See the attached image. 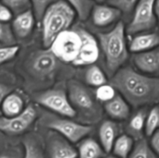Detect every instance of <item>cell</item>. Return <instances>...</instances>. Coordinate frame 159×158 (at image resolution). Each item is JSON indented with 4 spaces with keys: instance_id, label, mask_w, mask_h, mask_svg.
I'll list each match as a JSON object with an SVG mask.
<instances>
[{
    "instance_id": "1",
    "label": "cell",
    "mask_w": 159,
    "mask_h": 158,
    "mask_svg": "<svg viewBox=\"0 0 159 158\" xmlns=\"http://www.w3.org/2000/svg\"><path fill=\"white\" fill-rule=\"evenodd\" d=\"M110 85L134 107L157 103L159 98L158 77L140 74L131 67L120 68L114 73Z\"/></svg>"
},
{
    "instance_id": "2",
    "label": "cell",
    "mask_w": 159,
    "mask_h": 158,
    "mask_svg": "<svg viewBox=\"0 0 159 158\" xmlns=\"http://www.w3.org/2000/svg\"><path fill=\"white\" fill-rule=\"evenodd\" d=\"M98 39L105 57L107 70L113 75L129 57L124 23L118 22L109 32L98 33Z\"/></svg>"
},
{
    "instance_id": "3",
    "label": "cell",
    "mask_w": 159,
    "mask_h": 158,
    "mask_svg": "<svg viewBox=\"0 0 159 158\" xmlns=\"http://www.w3.org/2000/svg\"><path fill=\"white\" fill-rule=\"evenodd\" d=\"M75 15V9L65 0H59L50 6L41 20L43 46L49 48L61 33L69 29Z\"/></svg>"
},
{
    "instance_id": "4",
    "label": "cell",
    "mask_w": 159,
    "mask_h": 158,
    "mask_svg": "<svg viewBox=\"0 0 159 158\" xmlns=\"http://www.w3.org/2000/svg\"><path fill=\"white\" fill-rule=\"evenodd\" d=\"M158 0H140L135 6L131 21L125 28L126 33L131 36L150 30L156 26Z\"/></svg>"
},
{
    "instance_id": "5",
    "label": "cell",
    "mask_w": 159,
    "mask_h": 158,
    "mask_svg": "<svg viewBox=\"0 0 159 158\" xmlns=\"http://www.w3.org/2000/svg\"><path fill=\"white\" fill-rule=\"evenodd\" d=\"M82 46V38L78 28L61 33L49 47L56 58L68 64L75 62Z\"/></svg>"
},
{
    "instance_id": "6",
    "label": "cell",
    "mask_w": 159,
    "mask_h": 158,
    "mask_svg": "<svg viewBox=\"0 0 159 158\" xmlns=\"http://www.w3.org/2000/svg\"><path fill=\"white\" fill-rule=\"evenodd\" d=\"M35 100L40 105L61 116L69 118L76 116L75 109L70 103L67 93L63 90H48L37 94Z\"/></svg>"
},
{
    "instance_id": "7",
    "label": "cell",
    "mask_w": 159,
    "mask_h": 158,
    "mask_svg": "<svg viewBox=\"0 0 159 158\" xmlns=\"http://www.w3.org/2000/svg\"><path fill=\"white\" fill-rule=\"evenodd\" d=\"M37 118V112L32 105L12 117H0V131L9 135H19L26 131Z\"/></svg>"
},
{
    "instance_id": "8",
    "label": "cell",
    "mask_w": 159,
    "mask_h": 158,
    "mask_svg": "<svg viewBox=\"0 0 159 158\" xmlns=\"http://www.w3.org/2000/svg\"><path fill=\"white\" fill-rule=\"evenodd\" d=\"M48 126L72 143L82 140L93 130L90 125L68 119H54L48 123Z\"/></svg>"
},
{
    "instance_id": "9",
    "label": "cell",
    "mask_w": 159,
    "mask_h": 158,
    "mask_svg": "<svg viewBox=\"0 0 159 158\" xmlns=\"http://www.w3.org/2000/svg\"><path fill=\"white\" fill-rule=\"evenodd\" d=\"M82 38V46L77 59L73 63L74 66L92 65L98 60L99 47L97 40L90 33L81 27H77Z\"/></svg>"
},
{
    "instance_id": "10",
    "label": "cell",
    "mask_w": 159,
    "mask_h": 158,
    "mask_svg": "<svg viewBox=\"0 0 159 158\" xmlns=\"http://www.w3.org/2000/svg\"><path fill=\"white\" fill-rule=\"evenodd\" d=\"M68 98L74 108L89 111L94 107V101L90 92L77 81L71 80L68 82Z\"/></svg>"
},
{
    "instance_id": "11",
    "label": "cell",
    "mask_w": 159,
    "mask_h": 158,
    "mask_svg": "<svg viewBox=\"0 0 159 158\" xmlns=\"http://www.w3.org/2000/svg\"><path fill=\"white\" fill-rule=\"evenodd\" d=\"M90 15L95 26L106 27L117 21L122 13L117 9L110 5L97 3L93 6Z\"/></svg>"
},
{
    "instance_id": "12",
    "label": "cell",
    "mask_w": 159,
    "mask_h": 158,
    "mask_svg": "<svg viewBox=\"0 0 159 158\" xmlns=\"http://www.w3.org/2000/svg\"><path fill=\"white\" fill-rule=\"evenodd\" d=\"M133 62L137 68L144 73L157 74L159 69L158 48L144 52L135 53L133 56Z\"/></svg>"
},
{
    "instance_id": "13",
    "label": "cell",
    "mask_w": 159,
    "mask_h": 158,
    "mask_svg": "<svg viewBox=\"0 0 159 158\" xmlns=\"http://www.w3.org/2000/svg\"><path fill=\"white\" fill-rule=\"evenodd\" d=\"M48 149L51 158H77L78 156L77 150L61 136H51Z\"/></svg>"
},
{
    "instance_id": "14",
    "label": "cell",
    "mask_w": 159,
    "mask_h": 158,
    "mask_svg": "<svg viewBox=\"0 0 159 158\" xmlns=\"http://www.w3.org/2000/svg\"><path fill=\"white\" fill-rule=\"evenodd\" d=\"M36 20L32 10L28 9L17 14L12 23V30L14 36L18 38H26L30 35L35 26Z\"/></svg>"
},
{
    "instance_id": "15",
    "label": "cell",
    "mask_w": 159,
    "mask_h": 158,
    "mask_svg": "<svg viewBox=\"0 0 159 158\" xmlns=\"http://www.w3.org/2000/svg\"><path fill=\"white\" fill-rule=\"evenodd\" d=\"M158 44L159 37L157 33L139 34L133 37L129 50L133 53L144 52L158 47Z\"/></svg>"
},
{
    "instance_id": "16",
    "label": "cell",
    "mask_w": 159,
    "mask_h": 158,
    "mask_svg": "<svg viewBox=\"0 0 159 158\" xmlns=\"http://www.w3.org/2000/svg\"><path fill=\"white\" fill-rule=\"evenodd\" d=\"M104 108L107 114L116 120H124L127 119L130 115V107L128 103L119 94H116L113 99L106 102Z\"/></svg>"
},
{
    "instance_id": "17",
    "label": "cell",
    "mask_w": 159,
    "mask_h": 158,
    "mask_svg": "<svg viewBox=\"0 0 159 158\" xmlns=\"http://www.w3.org/2000/svg\"><path fill=\"white\" fill-rule=\"evenodd\" d=\"M118 125L113 121L106 120L101 124L99 130L101 147L104 152L110 153L112 150L113 143L117 137Z\"/></svg>"
},
{
    "instance_id": "18",
    "label": "cell",
    "mask_w": 159,
    "mask_h": 158,
    "mask_svg": "<svg viewBox=\"0 0 159 158\" xmlns=\"http://www.w3.org/2000/svg\"><path fill=\"white\" fill-rule=\"evenodd\" d=\"M57 58L51 50L41 51L35 56L33 61V68L40 74H48L56 68Z\"/></svg>"
},
{
    "instance_id": "19",
    "label": "cell",
    "mask_w": 159,
    "mask_h": 158,
    "mask_svg": "<svg viewBox=\"0 0 159 158\" xmlns=\"http://www.w3.org/2000/svg\"><path fill=\"white\" fill-rule=\"evenodd\" d=\"M1 108L5 117L16 116L24 109V101L19 94L9 93L3 100Z\"/></svg>"
},
{
    "instance_id": "20",
    "label": "cell",
    "mask_w": 159,
    "mask_h": 158,
    "mask_svg": "<svg viewBox=\"0 0 159 158\" xmlns=\"http://www.w3.org/2000/svg\"><path fill=\"white\" fill-rule=\"evenodd\" d=\"M77 151L78 158H102L106 153L102 147L93 139H83Z\"/></svg>"
},
{
    "instance_id": "21",
    "label": "cell",
    "mask_w": 159,
    "mask_h": 158,
    "mask_svg": "<svg viewBox=\"0 0 159 158\" xmlns=\"http://www.w3.org/2000/svg\"><path fill=\"white\" fill-rule=\"evenodd\" d=\"M134 146L132 136L127 134H122L117 136L113 143L112 150L115 156L118 158H127Z\"/></svg>"
},
{
    "instance_id": "22",
    "label": "cell",
    "mask_w": 159,
    "mask_h": 158,
    "mask_svg": "<svg viewBox=\"0 0 159 158\" xmlns=\"http://www.w3.org/2000/svg\"><path fill=\"white\" fill-rule=\"evenodd\" d=\"M76 12L79 20H85L90 15L92 9L96 2L93 0H65Z\"/></svg>"
},
{
    "instance_id": "23",
    "label": "cell",
    "mask_w": 159,
    "mask_h": 158,
    "mask_svg": "<svg viewBox=\"0 0 159 158\" xmlns=\"http://www.w3.org/2000/svg\"><path fill=\"white\" fill-rule=\"evenodd\" d=\"M127 158H158V155L152 150L144 139H139Z\"/></svg>"
},
{
    "instance_id": "24",
    "label": "cell",
    "mask_w": 159,
    "mask_h": 158,
    "mask_svg": "<svg viewBox=\"0 0 159 158\" xmlns=\"http://www.w3.org/2000/svg\"><path fill=\"white\" fill-rule=\"evenodd\" d=\"M85 80L89 85L96 88L107 84V82L105 73L99 67L93 64L89 68L85 73Z\"/></svg>"
},
{
    "instance_id": "25",
    "label": "cell",
    "mask_w": 159,
    "mask_h": 158,
    "mask_svg": "<svg viewBox=\"0 0 159 158\" xmlns=\"http://www.w3.org/2000/svg\"><path fill=\"white\" fill-rule=\"evenodd\" d=\"M24 156L23 158H44L43 148L34 138L27 137L23 140Z\"/></svg>"
},
{
    "instance_id": "26",
    "label": "cell",
    "mask_w": 159,
    "mask_h": 158,
    "mask_svg": "<svg viewBox=\"0 0 159 158\" xmlns=\"http://www.w3.org/2000/svg\"><path fill=\"white\" fill-rule=\"evenodd\" d=\"M147 116V112L144 109L137 112L130 119L128 125L130 136H138L141 135V132L144 128V122Z\"/></svg>"
},
{
    "instance_id": "27",
    "label": "cell",
    "mask_w": 159,
    "mask_h": 158,
    "mask_svg": "<svg viewBox=\"0 0 159 158\" xmlns=\"http://www.w3.org/2000/svg\"><path fill=\"white\" fill-rule=\"evenodd\" d=\"M159 126V108L158 105L152 108L147 114L144 122V131L148 136H151L158 130Z\"/></svg>"
},
{
    "instance_id": "28",
    "label": "cell",
    "mask_w": 159,
    "mask_h": 158,
    "mask_svg": "<svg viewBox=\"0 0 159 158\" xmlns=\"http://www.w3.org/2000/svg\"><path fill=\"white\" fill-rule=\"evenodd\" d=\"M32 12L37 23H40L45 11L52 4L59 0H30Z\"/></svg>"
},
{
    "instance_id": "29",
    "label": "cell",
    "mask_w": 159,
    "mask_h": 158,
    "mask_svg": "<svg viewBox=\"0 0 159 158\" xmlns=\"http://www.w3.org/2000/svg\"><path fill=\"white\" fill-rule=\"evenodd\" d=\"M140 0H107V4L117 9L122 15H130Z\"/></svg>"
},
{
    "instance_id": "30",
    "label": "cell",
    "mask_w": 159,
    "mask_h": 158,
    "mask_svg": "<svg viewBox=\"0 0 159 158\" xmlns=\"http://www.w3.org/2000/svg\"><path fill=\"white\" fill-rule=\"evenodd\" d=\"M2 2L9 8L15 15L30 9L31 8L30 0H2Z\"/></svg>"
},
{
    "instance_id": "31",
    "label": "cell",
    "mask_w": 159,
    "mask_h": 158,
    "mask_svg": "<svg viewBox=\"0 0 159 158\" xmlns=\"http://www.w3.org/2000/svg\"><path fill=\"white\" fill-rule=\"evenodd\" d=\"M116 95V89L111 85L104 84L101 86L97 87L96 91V97L100 102H109Z\"/></svg>"
},
{
    "instance_id": "32",
    "label": "cell",
    "mask_w": 159,
    "mask_h": 158,
    "mask_svg": "<svg viewBox=\"0 0 159 158\" xmlns=\"http://www.w3.org/2000/svg\"><path fill=\"white\" fill-rule=\"evenodd\" d=\"M16 39L9 23H0V43L9 46L15 43Z\"/></svg>"
},
{
    "instance_id": "33",
    "label": "cell",
    "mask_w": 159,
    "mask_h": 158,
    "mask_svg": "<svg viewBox=\"0 0 159 158\" xmlns=\"http://www.w3.org/2000/svg\"><path fill=\"white\" fill-rule=\"evenodd\" d=\"M19 50L20 46L15 44L0 47V65L13 59Z\"/></svg>"
},
{
    "instance_id": "34",
    "label": "cell",
    "mask_w": 159,
    "mask_h": 158,
    "mask_svg": "<svg viewBox=\"0 0 159 158\" xmlns=\"http://www.w3.org/2000/svg\"><path fill=\"white\" fill-rule=\"evenodd\" d=\"M13 16V13L2 2H0V23H8Z\"/></svg>"
},
{
    "instance_id": "35",
    "label": "cell",
    "mask_w": 159,
    "mask_h": 158,
    "mask_svg": "<svg viewBox=\"0 0 159 158\" xmlns=\"http://www.w3.org/2000/svg\"><path fill=\"white\" fill-rule=\"evenodd\" d=\"M151 137V140H150V143L149 146L152 148V150L156 153L157 155H158L159 153V132L158 130H157L156 132L153 133L152 136H150Z\"/></svg>"
},
{
    "instance_id": "36",
    "label": "cell",
    "mask_w": 159,
    "mask_h": 158,
    "mask_svg": "<svg viewBox=\"0 0 159 158\" xmlns=\"http://www.w3.org/2000/svg\"><path fill=\"white\" fill-rule=\"evenodd\" d=\"M9 91H10L9 88H8L6 85L0 84V107H1L2 103L6 96L8 94H9Z\"/></svg>"
},
{
    "instance_id": "37",
    "label": "cell",
    "mask_w": 159,
    "mask_h": 158,
    "mask_svg": "<svg viewBox=\"0 0 159 158\" xmlns=\"http://www.w3.org/2000/svg\"><path fill=\"white\" fill-rule=\"evenodd\" d=\"M93 2H97V3H102L104 1H105V0H93Z\"/></svg>"
},
{
    "instance_id": "38",
    "label": "cell",
    "mask_w": 159,
    "mask_h": 158,
    "mask_svg": "<svg viewBox=\"0 0 159 158\" xmlns=\"http://www.w3.org/2000/svg\"><path fill=\"white\" fill-rule=\"evenodd\" d=\"M102 158H118L115 156H104Z\"/></svg>"
},
{
    "instance_id": "39",
    "label": "cell",
    "mask_w": 159,
    "mask_h": 158,
    "mask_svg": "<svg viewBox=\"0 0 159 158\" xmlns=\"http://www.w3.org/2000/svg\"><path fill=\"white\" fill-rule=\"evenodd\" d=\"M0 158H14V157H12V156H7V155H4V156H0Z\"/></svg>"
}]
</instances>
